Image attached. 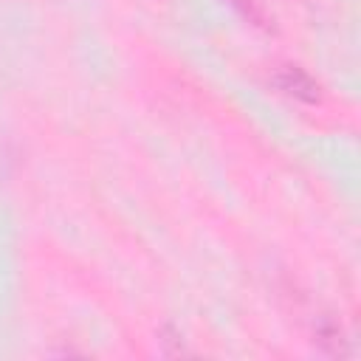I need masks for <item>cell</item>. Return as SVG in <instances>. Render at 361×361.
<instances>
[{
	"mask_svg": "<svg viewBox=\"0 0 361 361\" xmlns=\"http://www.w3.org/2000/svg\"><path fill=\"white\" fill-rule=\"evenodd\" d=\"M274 82H276V87L279 90H285L288 96H293V99H302V102H319V85L302 71V68H293V65H288V68H282L276 76H274Z\"/></svg>",
	"mask_w": 361,
	"mask_h": 361,
	"instance_id": "cell-1",
	"label": "cell"
}]
</instances>
